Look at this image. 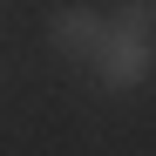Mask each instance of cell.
Instances as JSON below:
<instances>
[{
	"mask_svg": "<svg viewBox=\"0 0 156 156\" xmlns=\"http://www.w3.org/2000/svg\"><path fill=\"white\" fill-rule=\"evenodd\" d=\"M48 48H55L61 61H102V48H109V14L88 7V0H68V7L48 14Z\"/></svg>",
	"mask_w": 156,
	"mask_h": 156,
	"instance_id": "cell-2",
	"label": "cell"
},
{
	"mask_svg": "<svg viewBox=\"0 0 156 156\" xmlns=\"http://www.w3.org/2000/svg\"><path fill=\"white\" fill-rule=\"evenodd\" d=\"M156 68V0H115L109 7V48L95 61V82L109 95L143 88Z\"/></svg>",
	"mask_w": 156,
	"mask_h": 156,
	"instance_id": "cell-1",
	"label": "cell"
}]
</instances>
